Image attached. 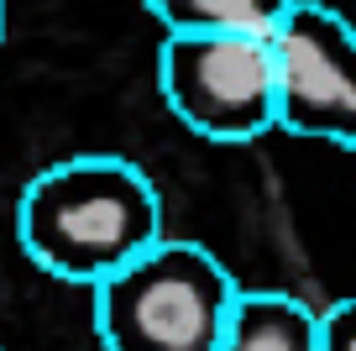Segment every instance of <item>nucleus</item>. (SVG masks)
I'll list each match as a JSON object with an SVG mask.
<instances>
[{
	"label": "nucleus",
	"mask_w": 356,
	"mask_h": 351,
	"mask_svg": "<svg viewBox=\"0 0 356 351\" xmlns=\"http://www.w3.org/2000/svg\"><path fill=\"white\" fill-rule=\"evenodd\" d=\"M16 242L47 278L95 288L163 242V199L131 157L74 153L22 189Z\"/></svg>",
	"instance_id": "nucleus-1"
},
{
	"label": "nucleus",
	"mask_w": 356,
	"mask_h": 351,
	"mask_svg": "<svg viewBox=\"0 0 356 351\" xmlns=\"http://www.w3.org/2000/svg\"><path fill=\"white\" fill-rule=\"evenodd\" d=\"M273 126L341 153L356 147V42L341 11L325 0H289L267 32Z\"/></svg>",
	"instance_id": "nucleus-3"
},
{
	"label": "nucleus",
	"mask_w": 356,
	"mask_h": 351,
	"mask_svg": "<svg viewBox=\"0 0 356 351\" xmlns=\"http://www.w3.org/2000/svg\"><path fill=\"white\" fill-rule=\"evenodd\" d=\"M0 351H6V346H0Z\"/></svg>",
	"instance_id": "nucleus-9"
},
{
	"label": "nucleus",
	"mask_w": 356,
	"mask_h": 351,
	"mask_svg": "<svg viewBox=\"0 0 356 351\" xmlns=\"http://www.w3.org/2000/svg\"><path fill=\"white\" fill-rule=\"evenodd\" d=\"M168 110L204 142H257L273 132L267 37L246 32H168L157 53Z\"/></svg>",
	"instance_id": "nucleus-4"
},
{
	"label": "nucleus",
	"mask_w": 356,
	"mask_h": 351,
	"mask_svg": "<svg viewBox=\"0 0 356 351\" xmlns=\"http://www.w3.org/2000/svg\"><path fill=\"white\" fill-rule=\"evenodd\" d=\"M314 351H356V304L335 299L314 315Z\"/></svg>",
	"instance_id": "nucleus-7"
},
{
	"label": "nucleus",
	"mask_w": 356,
	"mask_h": 351,
	"mask_svg": "<svg viewBox=\"0 0 356 351\" xmlns=\"http://www.w3.org/2000/svg\"><path fill=\"white\" fill-rule=\"evenodd\" d=\"M168 32H246L267 37L289 0H142Z\"/></svg>",
	"instance_id": "nucleus-6"
},
{
	"label": "nucleus",
	"mask_w": 356,
	"mask_h": 351,
	"mask_svg": "<svg viewBox=\"0 0 356 351\" xmlns=\"http://www.w3.org/2000/svg\"><path fill=\"white\" fill-rule=\"evenodd\" d=\"M236 278L200 242H157L89 288L105 351H215Z\"/></svg>",
	"instance_id": "nucleus-2"
},
{
	"label": "nucleus",
	"mask_w": 356,
	"mask_h": 351,
	"mask_svg": "<svg viewBox=\"0 0 356 351\" xmlns=\"http://www.w3.org/2000/svg\"><path fill=\"white\" fill-rule=\"evenodd\" d=\"M6 22H11V0H0V37H6Z\"/></svg>",
	"instance_id": "nucleus-8"
},
{
	"label": "nucleus",
	"mask_w": 356,
	"mask_h": 351,
	"mask_svg": "<svg viewBox=\"0 0 356 351\" xmlns=\"http://www.w3.org/2000/svg\"><path fill=\"white\" fill-rule=\"evenodd\" d=\"M215 351H314V309L278 288H236Z\"/></svg>",
	"instance_id": "nucleus-5"
}]
</instances>
